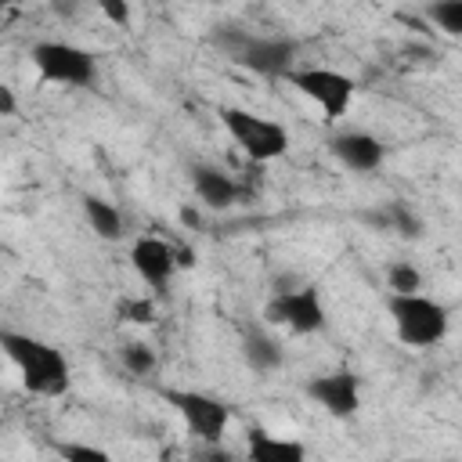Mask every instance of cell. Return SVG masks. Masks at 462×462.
<instances>
[{
    "mask_svg": "<svg viewBox=\"0 0 462 462\" xmlns=\"http://www.w3.org/2000/svg\"><path fill=\"white\" fill-rule=\"evenodd\" d=\"M0 350L14 361V368L22 372L25 390L40 393V397H61L69 390V361L58 346L32 339L25 332H0Z\"/></svg>",
    "mask_w": 462,
    "mask_h": 462,
    "instance_id": "obj_1",
    "label": "cell"
},
{
    "mask_svg": "<svg viewBox=\"0 0 462 462\" xmlns=\"http://www.w3.org/2000/svg\"><path fill=\"white\" fill-rule=\"evenodd\" d=\"M386 307H390V318H393L401 343H408V346L422 350V346H433L448 336V307L430 300V296H419V292L390 296Z\"/></svg>",
    "mask_w": 462,
    "mask_h": 462,
    "instance_id": "obj_2",
    "label": "cell"
},
{
    "mask_svg": "<svg viewBox=\"0 0 462 462\" xmlns=\"http://www.w3.org/2000/svg\"><path fill=\"white\" fill-rule=\"evenodd\" d=\"M220 123L224 130L242 144V152L256 162H271L278 159L285 148H289V134L282 123L274 119H263L256 112H245V108H220Z\"/></svg>",
    "mask_w": 462,
    "mask_h": 462,
    "instance_id": "obj_3",
    "label": "cell"
},
{
    "mask_svg": "<svg viewBox=\"0 0 462 462\" xmlns=\"http://www.w3.org/2000/svg\"><path fill=\"white\" fill-rule=\"evenodd\" d=\"M32 65L47 83H69V87H87L94 83V54L72 43L43 40L32 47Z\"/></svg>",
    "mask_w": 462,
    "mask_h": 462,
    "instance_id": "obj_4",
    "label": "cell"
},
{
    "mask_svg": "<svg viewBox=\"0 0 462 462\" xmlns=\"http://www.w3.org/2000/svg\"><path fill=\"white\" fill-rule=\"evenodd\" d=\"M285 79L303 97H310L325 112L328 123L339 119L350 108V101H354V79L343 76V72H336V69H289Z\"/></svg>",
    "mask_w": 462,
    "mask_h": 462,
    "instance_id": "obj_5",
    "label": "cell"
},
{
    "mask_svg": "<svg viewBox=\"0 0 462 462\" xmlns=\"http://www.w3.org/2000/svg\"><path fill=\"white\" fill-rule=\"evenodd\" d=\"M166 401L180 411L184 426L191 437H199L202 444H220L224 440V430H227V419H231V408L209 393H199V390H166Z\"/></svg>",
    "mask_w": 462,
    "mask_h": 462,
    "instance_id": "obj_6",
    "label": "cell"
},
{
    "mask_svg": "<svg viewBox=\"0 0 462 462\" xmlns=\"http://www.w3.org/2000/svg\"><path fill=\"white\" fill-rule=\"evenodd\" d=\"M263 318L271 325H285L292 332H318L325 325V307H321L318 289H292V292L285 289L267 300Z\"/></svg>",
    "mask_w": 462,
    "mask_h": 462,
    "instance_id": "obj_7",
    "label": "cell"
},
{
    "mask_svg": "<svg viewBox=\"0 0 462 462\" xmlns=\"http://www.w3.org/2000/svg\"><path fill=\"white\" fill-rule=\"evenodd\" d=\"M296 43L274 36H231V58L260 76H285L292 65Z\"/></svg>",
    "mask_w": 462,
    "mask_h": 462,
    "instance_id": "obj_8",
    "label": "cell"
},
{
    "mask_svg": "<svg viewBox=\"0 0 462 462\" xmlns=\"http://www.w3.org/2000/svg\"><path fill=\"white\" fill-rule=\"evenodd\" d=\"M307 393L336 419H346L361 408V386L350 372H328V375H318L307 383Z\"/></svg>",
    "mask_w": 462,
    "mask_h": 462,
    "instance_id": "obj_9",
    "label": "cell"
},
{
    "mask_svg": "<svg viewBox=\"0 0 462 462\" xmlns=\"http://www.w3.org/2000/svg\"><path fill=\"white\" fill-rule=\"evenodd\" d=\"M130 263L134 271L152 285V289H162L173 274V249L162 242V238H137L134 249H130Z\"/></svg>",
    "mask_w": 462,
    "mask_h": 462,
    "instance_id": "obj_10",
    "label": "cell"
},
{
    "mask_svg": "<svg viewBox=\"0 0 462 462\" xmlns=\"http://www.w3.org/2000/svg\"><path fill=\"white\" fill-rule=\"evenodd\" d=\"M332 152H336V159H339L343 166H350V170H357V173H368V170H375V166L383 162V144H379L372 134H361V130L339 134V137L332 141Z\"/></svg>",
    "mask_w": 462,
    "mask_h": 462,
    "instance_id": "obj_11",
    "label": "cell"
},
{
    "mask_svg": "<svg viewBox=\"0 0 462 462\" xmlns=\"http://www.w3.org/2000/svg\"><path fill=\"white\" fill-rule=\"evenodd\" d=\"M249 462H307V448L289 437H271L267 430H249Z\"/></svg>",
    "mask_w": 462,
    "mask_h": 462,
    "instance_id": "obj_12",
    "label": "cell"
},
{
    "mask_svg": "<svg viewBox=\"0 0 462 462\" xmlns=\"http://www.w3.org/2000/svg\"><path fill=\"white\" fill-rule=\"evenodd\" d=\"M191 180H195L199 199H202L209 209H227V206L238 199V184H235L227 173L213 170V166H199Z\"/></svg>",
    "mask_w": 462,
    "mask_h": 462,
    "instance_id": "obj_13",
    "label": "cell"
},
{
    "mask_svg": "<svg viewBox=\"0 0 462 462\" xmlns=\"http://www.w3.org/2000/svg\"><path fill=\"white\" fill-rule=\"evenodd\" d=\"M83 213H87L90 227H94L101 238H108V242L123 238V217H119V209H116L112 202H105V199H97V195H87V199H83Z\"/></svg>",
    "mask_w": 462,
    "mask_h": 462,
    "instance_id": "obj_14",
    "label": "cell"
},
{
    "mask_svg": "<svg viewBox=\"0 0 462 462\" xmlns=\"http://www.w3.org/2000/svg\"><path fill=\"white\" fill-rule=\"evenodd\" d=\"M245 357H249L253 368L267 372V368H278L282 350H278V343L267 339V336H245Z\"/></svg>",
    "mask_w": 462,
    "mask_h": 462,
    "instance_id": "obj_15",
    "label": "cell"
},
{
    "mask_svg": "<svg viewBox=\"0 0 462 462\" xmlns=\"http://www.w3.org/2000/svg\"><path fill=\"white\" fill-rule=\"evenodd\" d=\"M386 282H390L393 296H408V292H419V285H422V278H419V271H415L411 263H393V267L386 271Z\"/></svg>",
    "mask_w": 462,
    "mask_h": 462,
    "instance_id": "obj_16",
    "label": "cell"
},
{
    "mask_svg": "<svg viewBox=\"0 0 462 462\" xmlns=\"http://www.w3.org/2000/svg\"><path fill=\"white\" fill-rule=\"evenodd\" d=\"M430 18H433L448 36H458V32H462V4H458V0L433 4V7H430Z\"/></svg>",
    "mask_w": 462,
    "mask_h": 462,
    "instance_id": "obj_17",
    "label": "cell"
},
{
    "mask_svg": "<svg viewBox=\"0 0 462 462\" xmlns=\"http://www.w3.org/2000/svg\"><path fill=\"white\" fill-rule=\"evenodd\" d=\"M123 365H126V372H134V375H148V372L155 368V354H152V346H144V343H126V346H123Z\"/></svg>",
    "mask_w": 462,
    "mask_h": 462,
    "instance_id": "obj_18",
    "label": "cell"
},
{
    "mask_svg": "<svg viewBox=\"0 0 462 462\" xmlns=\"http://www.w3.org/2000/svg\"><path fill=\"white\" fill-rule=\"evenodd\" d=\"M119 318L134 321V325H152L155 321V303L152 300H123L119 303Z\"/></svg>",
    "mask_w": 462,
    "mask_h": 462,
    "instance_id": "obj_19",
    "label": "cell"
},
{
    "mask_svg": "<svg viewBox=\"0 0 462 462\" xmlns=\"http://www.w3.org/2000/svg\"><path fill=\"white\" fill-rule=\"evenodd\" d=\"M58 458H61V462H112L108 451H101V448H94V444H61Z\"/></svg>",
    "mask_w": 462,
    "mask_h": 462,
    "instance_id": "obj_20",
    "label": "cell"
},
{
    "mask_svg": "<svg viewBox=\"0 0 462 462\" xmlns=\"http://www.w3.org/2000/svg\"><path fill=\"white\" fill-rule=\"evenodd\" d=\"M101 11H105V18L116 22V25H123V22L130 18V7H126L123 0H101Z\"/></svg>",
    "mask_w": 462,
    "mask_h": 462,
    "instance_id": "obj_21",
    "label": "cell"
},
{
    "mask_svg": "<svg viewBox=\"0 0 462 462\" xmlns=\"http://www.w3.org/2000/svg\"><path fill=\"white\" fill-rule=\"evenodd\" d=\"M14 108H18V97H14V90L0 83V116H14Z\"/></svg>",
    "mask_w": 462,
    "mask_h": 462,
    "instance_id": "obj_22",
    "label": "cell"
},
{
    "mask_svg": "<svg viewBox=\"0 0 462 462\" xmlns=\"http://www.w3.org/2000/svg\"><path fill=\"white\" fill-rule=\"evenodd\" d=\"M202 462H235V458H231V455H227L220 444H209V451L202 455Z\"/></svg>",
    "mask_w": 462,
    "mask_h": 462,
    "instance_id": "obj_23",
    "label": "cell"
},
{
    "mask_svg": "<svg viewBox=\"0 0 462 462\" xmlns=\"http://www.w3.org/2000/svg\"><path fill=\"white\" fill-rule=\"evenodd\" d=\"M159 462H184V458H180V455H177V451H170V448H166V451H162V455H159Z\"/></svg>",
    "mask_w": 462,
    "mask_h": 462,
    "instance_id": "obj_24",
    "label": "cell"
},
{
    "mask_svg": "<svg viewBox=\"0 0 462 462\" xmlns=\"http://www.w3.org/2000/svg\"><path fill=\"white\" fill-rule=\"evenodd\" d=\"M404 462H426V458H404Z\"/></svg>",
    "mask_w": 462,
    "mask_h": 462,
    "instance_id": "obj_25",
    "label": "cell"
},
{
    "mask_svg": "<svg viewBox=\"0 0 462 462\" xmlns=\"http://www.w3.org/2000/svg\"><path fill=\"white\" fill-rule=\"evenodd\" d=\"M58 462H61V458H58Z\"/></svg>",
    "mask_w": 462,
    "mask_h": 462,
    "instance_id": "obj_26",
    "label": "cell"
}]
</instances>
